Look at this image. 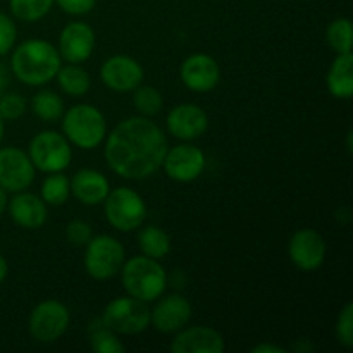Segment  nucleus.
Segmentation results:
<instances>
[{"instance_id": "nucleus-17", "label": "nucleus", "mask_w": 353, "mask_h": 353, "mask_svg": "<svg viewBox=\"0 0 353 353\" xmlns=\"http://www.w3.org/2000/svg\"><path fill=\"white\" fill-rule=\"evenodd\" d=\"M165 128L171 137L183 141H192L202 137L209 128V116L196 103H179L169 110Z\"/></svg>"}, {"instance_id": "nucleus-16", "label": "nucleus", "mask_w": 353, "mask_h": 353, "mask_svg": "<svg viewBox=\"0 0 353 353\" xmlns=\"http://www.w3.org/2000/svg\"><path fill=\"white\" fill-rule=\"evenodd\" d=\"M183 85L195 93H209L219 85L221 68L209 54H192L179 68Z\"/></svg>"}, {"instance_id": "nucleus-15", "label": "nucleus", "mask_w": 353, "mask_h": 353, "mask_svg": "<svg viewBox=\"0 0 353 353\" xmlns=\"http://www.w3.org/2000/svg\"><path fill=\"white\" fill-rule=\"evenodd\" d=\"M145 71L137 59L130 55H112L100 68V79L109 90L130 93L141 85Z\"/></svg>"}, {"instance_id": "nucleus-2", "label": "nucleus", "mask_w": 353, "mask_h": 353, "mask_svg": "<svg viewBox=\"0 0 353 353\" xmlns=\"http://www.w3.org/2000/svg\"><path fill=\"white\" fill-rule=\"evenodd\" d=\"M62 57L57 47L41 38H31L12 48L10 72L28 86H43L55 79Z\"/></svg>"}, {"instance_id": "nucleus-4", "label": "nucleus", "mask_w": 353, "mask_h": 353, "mask_svg": "<svg viewBox=\"0 0 353 353\" xmlns=\"http://www.w3.org/2000/svg\"><path fill=\"white\" fill-rule=\"evenodd\" d=\"M62 134L81 150L100 147L107 137V121L102 110L90 103H78L62 114Z\"/></svg>"}, {"instance_id": "nucleus-34", "label": "nucleus", "mask_w": 353, "mask_h": 353, "mask_svg": "<svg viewBox=\"0 0 353 353\" xmlns=\"http://www.w3.org/2000/svg\"><path fill=\"white\" fill-rule=\"evenodd\" d=\"M55 3L65 14H71V16H85V14L92 12L93 7L97 6V0H55Z\"/></svg>"}, {"instance_id": "nucleus-1", "label": "nucleus", "mask_w": 353, "mask_h": 353, "mask_svg": "<svg viewBox=\"0 0 353 353\" xmlns=\"http://www.w3.org/2000/svg\"><path fill=\"white\" fill-rule=\"evenodd\" d=\"M107 165L124 179H145L162 168L169 143L165 133L143 116L121 121L105 137Z\"/></svg>"}, {"instance_id": "nucleus-31", "label": "nucleus", "mask_w": 353, "mask_h": 353, "mask_svg": "<svg viewBox=\"0 0 353 353\" xmlns=\"http://www.w3.org/2000/svg\"><path fill=\"white\" fill-rule=\"evenodd\" d=\"M334 336H336L338 343L341 347H353V303L348 302L341 309L340 316L336 319V326H334Z\"/></svg>"}, {"instance_id": "nucleus-33", "label": "nucleus", "mask_w": 353, "mask_h": 353, "mask_svg": "<svg viewBox=\"0 0 353 353\" xmlns=\"http://www.w3.org/2000/svg\"><path fill=\"white\" fill-rule=\"evenodd\" d=\"M17 40V28L16 23L10 19L7 14L0 12V57L12 52L16 47Z\"/></svg>"}, {"instance_id": "nucleus-39", "label": "nucleus", "mask_w": 353, "mask_h": 353, "mask_svg": "<svg viewBox=\"0 0 353 353\" xmlns=\"http://www.w3.org/2000/svg\"><path fill=\"white\" fill-rule=\"evenodd\" d=\"M7 274H9V264H7L6 257H3V255L0 254V283L6 281Z\"/></svg>"}, {"instance_id": "nucleus-14", "label": "nucleus", "mask_w": 353, "mask_h": 353, "mask_svg": "<svg viewBox=\"0 0 353 353\" xmlns=\"http://www.w3.org/2000/svg\"><path fill=\"white\" fill-rule=\"evenodd\" d=\"M159 302L150 310V326L164 334H174L192 319V303L179 293L159 296Z\"/></svg>"}, {"instance_id": "nucleus-24", "label": "nucleus", "mask_w": 353, "mask_h": 353, "mask_svg": "<svg viewBox=\"0 0 353 353\" xmlns=\"http://www.w3.org/2000/svg\"><path fill=\"white\" fill-rule=\"evenodd\" d=\"M88 340L90 347L97 353H124L126 347L119 340V334L114 333L107 324L103 323L102 317L90 321L88 324Z\"/></svg>"}, {"instance_id": "nucleus-5", "label": "nucleus", "mask_w": 353, "mask_h": 353, "mask_svg": "<svg viewBox=\"0 0 353 353\" xmlns=\"http://www.w3.org/2000/svg\"><path fill=\"white\" fill-rule=\"evenodd\" d=\"M102 203L107 223L121 233L140 230L147 219V205L143 199L140 193L128 186L110 190Z\"/></svg>"}, {"instance_id": "nucleus-28", "label": "nucleus", "mask_w": 353, "mask_h": 353, "mask_svg": "<svg viewBox=\"0 0 353 353\" xmlns=\"http://www.w3.org/2000/svg\"><path fill=\"white\" fill-rule=\"evenodd\" d=\"M133 105L143 117H154L164 107V99L155 86L138 85L133 90Z\"/></svg>"}, {"instance_id": "nucleus-32", "label": "nucleus", "mask_w": 353, "mask_h": 353, "mask_svg": "<svg viewBox=\"0 0 353 353\" xmlns=\"http://www.w3.org/2000/svg\"><path fill=\"white\" fill-rule=\"evenodd\" d=\"M93 236V230L86 221L83 219H72L71 223L65 226V238L72 247H85Z\"/></svg>"}, {"instance_id": "nucleus-25", "label": "nucleus", "mask_w": 353, "mask_h": 353, "mask_svg": "<svg viewBox=\"0 0 353 353\" xmlns=\"http://www.w3.org/2000/svg\"><path fill=\"white\" fill-rule=\"evenodd\" d=\"M30 107L34 116L45 123H54L61 119L65 110L64 99L52 90H40L34 93L30 100Z\"/></svg>"}, {"instance_id": "nucleus-8", "label": "nucleus", "mask_w": 353, "mask_h": 353, "mask_svg": "<svg viewBox=\"0 0 353 353\" xmlns=\"http://www.w3.org/2000/svg\"><path fill=\"white\" fill-rule=\"evenodd\" d=\"M107 327L123 336L140 334L150 326V309L147 303L133 296H117L110 300L102 312Z\"/></svg>"}, {"instance_id": "nucleus-42", "label": "nucleus", "mask_w": 353, "mask_h": 353, "mask_svg": "<svg viewBox=\"0 0 353 353\" xmlns=\"http://www.w3.org/2000/svg\"><path fill=\"white\" fill-rule=\"evenodd\" d=\"M347 148L348 152L352 154V131H348V141H347Z\"/></svg>"}, {"instance_id": "nucleus-3", "label": "nucleus", "mask_w": 353, "mask_h": 353, "mask_svg": "<svg viewBox=\"0 0 353 353\" xmlns=\"http://www.w3.org/2000/svg\"><path fill=\"white\" fill-rule=\"evenodd\" d=\"M119 272L128 295L145 303L155 302L159 296L164 295L168 288L165 269L162 268L161 262L147 255H138L130 261H124Z\"/></svg>"}, {"instance_id": "nucleus-13", "label": "nucleus", "mask_w": 353, "mask_h": 353, "mask_svg": "<svg viewBox=\"0 0 353 353\" xmlns=\"http://www.w3.org/2000/svg\"><path fill=\"white\" fill-rule=\"evenodd\" d=\"M97 37L93 28L83 21H72L59 34V54L69 64H83L95 50Z\"/></svg>"}, {"instance_id": "nucleus-27", "label": "nucleus", "mask_w": 353, "mask_h": 353, "mask_svg": "<svg viewBox=\"0 0 353 353\" xmlns=\"http://www.w3.org/2000/svg\"><path fill=\"white\" fill-rule=\"evenodd\" d=\"M55 0H9L10 12L23 23H37L50 12Z\"/></svg>"}, {"instance_id": "nucleus-10", "label": "nucleus", "mask_w": 353, "mask_h": 353, "mask_svg": "<svg viewBox=\"0 0 353 353\" xmlns=\"http://www.w3.org/2000/svg\"><path fill=\"white\" fill-rule=\"evenodd\" d=\"M34 169L28 152L17 147L0 148V186L7 193L24 192L34 181Z\"/></svg>"}, {"instance_id": "nucleus-26", "label": "nucleus", "mask_w": 353, "mask_h": 353, "mask_svg": "<svg viewBox=\"0 0 353 353\" xmlns=\"http://www.w3.org/2000/svg\"><path fill=\"white\" fill-rule=\"evenodd\" d=\"M41 200L50 207L64 205L71 196V181L62 172H50L41 183Z\"/></svg>"}, {"instance_id": "nucleus-22", "label": "nucleus", "mask_w": 353, "mask_h": 353, "mask_svg": "<svg viewBox=\"0 0 353 353\" xmlns=\"http://www.w3.org/2000/svg\"><path fill=\"white\" fill-rule=\"evenodd\" d=\"M55 79H57L59 88L69 97H83L92 88V78H90L88 71L79 64L68 62V65H61Z\"/></svg>"}, {"instance_id": "nucleus-40", "label": "nucleus", "mask_w": 353, "mask_h": 353, "mask_svg": "<svg viewBox=\"0 0 353 353\" xmlns=\"http://www.w3.org/2000/svg\"><path fill=\"white\" fill-rule=\"evenodd\" d=\"M7 203H9V196H7L6 190L0 186V216L7 210Z\"/></svg>"}, {"instance_id": "nucleus-20", "label": "nucleus", "mask_w": 353, "mask_h": 353, "mask_svg": "<svg viewBox=\"0 0 353 353\" xmlns=\"http://www.w3.org/2000/svg\"><path fill=\"white\" fill-rule=\"evenodd\" d=\"M71 195L83 205H100L110 192V183L97 169H79L71 179Z\"/></svg>"}, {"instance_id": "nucleus-9", "label": "nucleus", "mask_w": 353, "mask_h": 353, "mask_svg": "<svg viewBox=\"0 0 353 353\" xmlns=\"http://www.w3.org/2000/svg\"><path fill=\"white\" fill-rule=\"evenodd\" d=\"M71 324V312L59 300H43L30 314L28 331L40 343H54L64 336Z\"/></svg>"}, {"instance_id": "nucleus-30", "label": "nucleus", "mask_w": 353, "mask_h": 353, "mask_svg": "<svg viewBox=\"0 0 353 353\" xmlns=\"http://www.w3.org/2000/svg\"><path fill=\"white\" fill-rule=\"evenodd\" d=\"M28 109V102L23 95L6 92L0 97V117L3 121H17Z\"/></svg>"}, {"instance_id": "nucleus-38", "label": "nucleus", "mask_w": 353, "mask_h": 353, "mask_svg": "<svg viewBox=\"0 0 353 353\" xmlns=\"http://www.w3.org/2000/svg\"><path fill=\"white\" fill-rule=\"evenodd\" d=\"M312 343H310L309 340H305V338H302V340H299L296 341V345L295 347H293V350L295 352H299V353H303V352H310L312 350Z\"/></svg>"}, {"instance_id": "nucleus-29", "label": "nucleus", "mask_w": 353, "mask_h": 353, "mask_svg": "<svg viewBox=\"0 0 353 353\" xmlns=\"http://www.w3.org/2000/svg\"><path fill=\"white\" fill-rule=\"evenodd\" d=\"M352 21L348 17H336L326 28V41L336 54L352 52Z\"/></svg>"}, {"instance_id": "nucleus-12", "label": "nucleus", "mask_w": 353, "mask_h": 353, "mask_svg": "<svg viewBox=\"0 0 353 353\" xmlns=\"http://www.w3.org/2000/svg\"><path fill=\"white\" fill-rule=\"evenodd\" d=\"M326 240L323 234L310 228L295 231L288 241V255L300 271H317L326 261Z\"/></svg>"}, {"instance_id": "nucleus-35", "label": "nucleus", "mask_w": 353, "mask_h": 353, "mask_svg": "<svg viewBox=\"0 0 353 353\" xmlns=\"http://www.w3.org/2000/svg\"><path fill=\"white\" fill-rule=\"evenodd\" d=\"M250 352H252V353H286L285 348L278 347V345H272V343L255 345V347L252 348Z\"/></svg>"}, {"instance_id": "nucleus-11", "label": "nucleus", "mask_w": 353, "mask_h": 353, "mask_svg": "<svg viewBox=\"0 0 353 353\" xmlns=\"http://www.w3.org/2000/svg\"><path fill=\"white\" fill-rule=\"evenodd\" d=\"M205 154L202 148L192 143H179L176 147L168 148L162 161V168H164L168 178L178 183H192L205 169Z\"/></svg>"}, {"instance_id": "nucleus-6", "label": "nucleus", "mask_w": 353, "mask_h": 353, "mask_svg": "<svg viewBox=\"0 0 353 353\" xmlns=\"http://www.w3.org/2000/svg\"><path fill=\"white\" fill-rule=\"evenodd\" d=\"M126 261L123 243L110 234H99L85 245V271L97 281H107L119 274Z\"/></svg>"}, {"instance_id": "nucleus-19", "label": "nucleus", "mask_w": 353, "mask_h": 353, "mask_svg": "<svg viewBox=\"0 0 353 353\" xmlns=\"http://www.w3.org/2000/svg\"><path fill=\"white\" fill-rule=\"evenodd\" d=\"M47 203L41 200V196L30 192H17L7 203L9 216L17 226L24 230H40L45 226L48 219Z\"/></svg>"}, {"instance_id": "nucleus-37", "label": "nucleus", "mask_w": 353, "mask_h": 353, "mask_svg": "<svg viewBox=\"0 0 353 353\" xmlns=\"http://www.w3.org/2000/svg\"><path fill=\"white\" fill-rule=\"evenodd\" d=\"M336 221L340 224H348L352 223V212L350 209H347V207H343V209H340L336 212Z\"/></svg>"}, {"instance_id": "nucleus-18", "label": "nucleus", "mask_w": 353, "mask_h": 353, "mask_svg": "<svg viewBox=\"0 0 353 353\" xmlns=\"http://www.w3.org/2000/svg\"><path fill=\"white\" fill-rule=\"evenodd\" d=\"M172 353H223L226 341L223 334L209 326L183 327L169 345Z\"/></svg>"}, {"instance_id": "nucleus-41", "label": "nucleus", "mask_w": 353, "mask_h": 353, "mask_svg": "<svg viewBox=\"0 0 353 353\" xmlns=\"http://www.w3.org/2000/svg\"><path fill=\"white\" fill-rule=\"evenodd\" d=\"M6 121L2 119V117H0V143H2V140H3V131H6Z\"/></svg>"}, {"instance_id": "nucleus-23", "label": "nucleus", "mask_w": 353, "mask_h": 353, "mask_svg": "<svg viewBox=\"0 0 353 353\" xmlns=\"http://www.w3.org/2000/svg\"><path fill=\"white\" fill-rule=\"evenodd\" d=\"M138 247H140L143 255L155 259V261H161L171 252V238L162 228L155 226V224H148V226L140 228Z\"/></svg>"}, {"instance_id": "nucleus-36", "label": "nucleus", "mask_w": 353, "mask_h": 353, "mask_svg": "<svg viewBox=\"0 0 353 353\" xmlns=\"http://www.w3.org/2000/svg\"><path fill=\"white\" fill-rule=\"evenodd\" d=\"M9 78H10V71L3 62H0V97L6 93L7 85H9Z\"/></svg>"}, {"instance_id": "nucleus-7", "label": "nucleus", "mask_w": 353, "mask_h": 353, "mask_svg": "<svg viewBox=\"0 0 353 353\" xmlns=\"http://www.w3.org/2000/svg\"><path fill=\"white\" fill-rule=\"evenodd\" d=\"M28 155L38 171L64 172L72 161V148L64 134L45 130L31 138Z\"/></svg>"}, {"instance_id": "nucleus-21", "label": "nucleus", "mask_w": 353, "mask_h": 353, "mask_svg": "<svg viewBox=\"0 0 353 353\" xmlns=\"http://www.w3.org/2000/svg\"><path fill=\"white\" fill-rule=\"evenodd\" d=\"M326 85L331 95L340 100H350L353 97V55L336 54V59L330 65Z\"/></svg>"}]
</instances>
